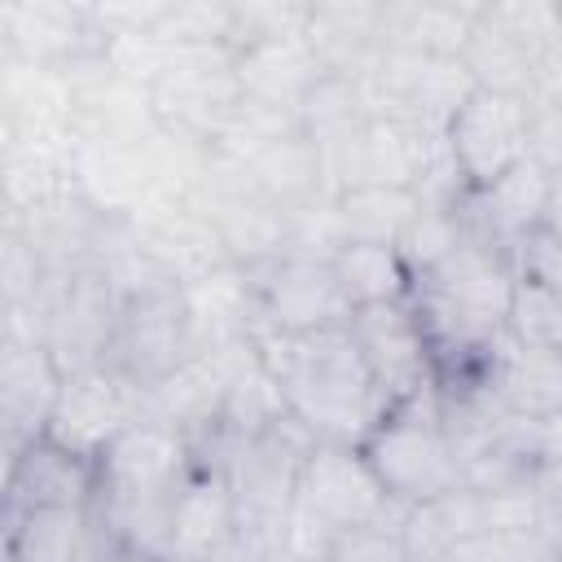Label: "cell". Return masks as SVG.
<instances>
[{
  "label": "cell",
  "mask_w": 562,
  "mask_h": 562,
  "mask_svg": "<svg viewBox=\"0 0 562 562\" xmlns=\"http://www.w3.org/2000/svg\"><path fill=\"white\" fill-rule=\"evenodd\" d=\"M360 457L378 474L382 492L400 505H430L461 487V457L443 422V395L435 386L391 404L364 435Z\"/></svg>",
  "instance_id": "obj_2"
},
{
  "label": "cell",
  "mask_w": 562,
  "mask_h": 562,
  "mask_svg": "<svg viewBox=\"0 0 562 562\" xmlns=\"http://www.w3.org/2000/svg\"><path fill=\"white\" fill-rule=\"evenodd\" d=\"M509 338L562 351V246L549 237H531L518 250V294H514Z\"/></svg>",
  "instance_id": "obj_13"
},
{
  "label": "cell",
  "mask_w": 562,
  "mask_h": 562,
  "mask_svg": "<svg viewBox=\"0 0 562 562\" xmlns=\"http://www.w3.org/2000/svg\"><path fill=\"white\" fill-rule=\"evenodd\" d=\"M338 290L347 307H378V303H404L413 294V268L395 246L378 241H342L329 250Z\"/></svg>",
  "instance_id": "obj_16"
},
{
  "label": "cell",
  "mask_w": 562,
  "mask_h": 562,
  "mask_svg": "<svg viewBox=\"0 0 562 562\" xmlns=\"http://www.w3.org/2000/svg\"><path fill=\"white\" fill-rule=\"evenodd\" d=\"M127 378L114 373L110 364H92V369H70L61 378L48 430L53 439L88 452L101 461V452L132 426V404H127Z\"/></svg>",
  "instance_id": "obj_10"
},
{
  "label": "cell",
  "mask_w": 562,
  "mask_h": 562,
  "mask_svg": "<svg viewBox=\"0 0 562 562\" xmlns=\"http://www.w3.org/2000/svg\"><path fill=\"white\" fill-rule=\"evenodd\" d=\"M422 193L404 184H356L329 198V220H334V246L342 241H378V246H400L408 224L422 211Z\"/></svg>",
  "instance_id": "obj_15"
},
{
  "label": "cell",
  "mask_w": 562,
  "mask_h": 562,
  "mask_svg": "<svg viewBox=\"0 0 562 562\" xmlns=\"http://www.w3.org/2000/svg\"><path fill=\"white\" fill-rule=\"evenodd\" d=\"M531 101H544V105H562V35L553 40V48L544 53L540 70H536V88H531Z\"/></svg>",
  "instance_id": "obj_18"
},
{
  "label": "cell",
  "mask_w": 562,
  "mask_h": 562,
  "mask_svg": "<svg viewBox=\"0 0 562 562\" xmlns=\"http://www.w3.org/2000/svg\"><path fill=\"white\" fill-rule=\"evenodd\" d=\"M4 562H18V558H4Z\"/></svg>",
  "instance_id": "obj_20"
},
{
  "label": "cell",
  "mask_w": 562,
  "mask_h": 562,
  "mask_svg": "<svg viewBox=\"0 0 562 562\" xmlns=\"http://www.w3.org/2000/svg\"><path fill=\"white\" fill-rule=\"evenodd\" d=\"M259 360L268 364L285 413L316 443L360 448L386 413V400L347 325L312 334H263Z\"/></svg>",
  "instance_id": "obj_1"
},
{
  "label": "cell",
  "mask_w": 562,
  "mask_h": 562,
  "mask_svg": "<svg viewBox=\"0 0 562 562\" xmlns=\"http://www.w3.org/2000/svg\"><path fill=\"white\" fill-rule=\"evenodd\" d=\"M509 342L514 347L501 351L496 395L522 422H544L549 413L562 408V351L540 342H518V338Z\"/></svg>",
  "instance_id": "obj_17"
},
{
  "label": "cell",
  "mask_w": 562,
  "mask_h": 562,
  "mask_svg": "<svg viewBox=\"0 0 562 562\" xmlns=\"http://www.w3.org/2000/svg\"><path fill=\"white\" fill-rule=\"evenodd\" d=\"M237 536V501L224 470H193L171 509V562H211Z\"/></svg>",
  "instance_id": "obj_12"
},
{
  "label": "cell",
  "mask_w": 562,
  "mask_h": 562,
  "mask_svg": "<svg viewBox=\"0 0 562 562\" xmlns=\"http://www.w3.org/2000/svg\"><path fill=\"white\" fill-rule=\"evenodd\" d=\"M101 487V461L53 439L35 435L13 452L9 465V518L35 509H88Z\"/></svg>",
  "instance_id": "obj_9"
},
{
  "label": "cell",
  "mask_w": 562,
  "mask_h": 562,
  "mask_svg": "<svg viewBox=\"0 0 562 562\" xmlns=\"http://www.w3.org/2000/svg\"><path fill=\"white\" fill-rule=\"evenodd\" d=\"M193 303L184 290L167 281L136 285L114 316L110 334V369L123 373L132 386H158L193 356Z\"/></svg>",
  "instance_id": "obj_5"
},
{
  "label": "cell",
  "mask_w": 562,
  "mask_h": 562,
  "mask_svg": "<svg viewBox=\"0 0 562 562\" xmlns=\"http://www.w3.org/2000/svg\"><path fill=\"white\" fill-rule=\"evenodd\" d=\"M347 329L386 400L400 404L426 386H435V360H430V338L413 312V303H378V307H356L347 316Z\"/></svg>",
  "instance_id": "obj_8"
},
{
  "label": "cell",
  "mask_w": 562,
  "mask_h": 562,
  "mask_svg": "<svg viewBox=\"0 0 562 562\" xmlns=\"http://www.w3.org/2000/svg\"><path fill=\"white\" fill-rule=\"evenodd\" d=\"M250 299H255V312L263 316L268 334H312V329L347 325V316H351L329 255L316 259L303 250H285V255L259 263Z\"/></svg>",
  "instance_id": "obj_7"
},
{
  "label": "cell",
  "mask_w": 562,
  "mask_h": 562,
  "mask_svg": "<svg viewBox=\"0 0 562 562\" xmlns=\"http://www.w3.org/2000/svg\"><path fill=\"white\" fill-rule=\"evenodd\" d=\"M558 35H562L558 4H492L479 9L461 66L474 79V88H496L531 101L536 70Z\"/></svg>",
  "instance_id": "obj_6"
},
{
  "label": "cell",
  "mask_w": 562,
  "mask_h": 562,
  "mask_svg": "<svg viewBox=\"0 0 562 562\" xmlns=\"http://www.w3.org/2000/svg\"><path fill=\"white\" fill-rule=\"evenodd\" d=\"M386 505H391V496L382 492V483L369 470V461L360 457V448L316 443L307 452V461H303L285 536L299 531V527H312V531H321V544L329 553L334 540H342L351 531L378 527V518H382Z\"/></svg>",
  "instance_id": "obj_3"
},
{
  "label": "cell",
  "mask_w": 562,
  "mask_h": 562,
  "mask_svg": "<svg viewBox=\"0 0 562 562\" xmlns=\"http://www.w3.org/2000/svg\"><path fill=\"white\" fill-rule=\"evenodd\" d=\"M544 198H549V171L527 158L522 167H514L509 176H501L487 189L461 193V220L465 233L483 246H496L505 255L518 259V250L540 237L544 224Z\"/></svg>",
  "instance_id": "obj_11"
},
{
  "label": "cell",
  "mask_w": 562,
  "mask_h": 562,
  "mask_svg": "<svg viewBox=\"0 0 562 562\" xmlns=\"http://www.w3.org/2000/svg\"><path fill=\"white\" fill-rule=\"evenodd\" d=\"M9 558L18 562H114L92 509H35L9 518Z\"/></svg>",
  "instance_id": "obj_14"
},
{
  "label": "cell",
  "mask_w": 562,
  "mask_h": 562,
  "mask_svg": "<svg viewBox=\"0 0 562 562\" xmlns=\"http://www.w3.org/2000/svg\"><path fill=\"white\" fill-rule=\"evenodd\" d=\"M443 149L461 193L496 184L531 158V101L496 88H470L443 127Z\"/></svg>",
  "instance_id": "obj_4"
},
{
  "label": "cell",
  "mask_w": 562,
  "mask_h": 562,
  "mask_svg": "<svg viewBox=\"0 0 562 562\" xmlns=\"http://www.w3.org/2000/svg\"><path fill=\"white\" fill-rule=\"evenodd\" d=\"M540 237H549V241L562 246V171L549 176V198H544V224H540Z\"/></svg>",
  "instance_id": "obj_19"
}]
</instances>
